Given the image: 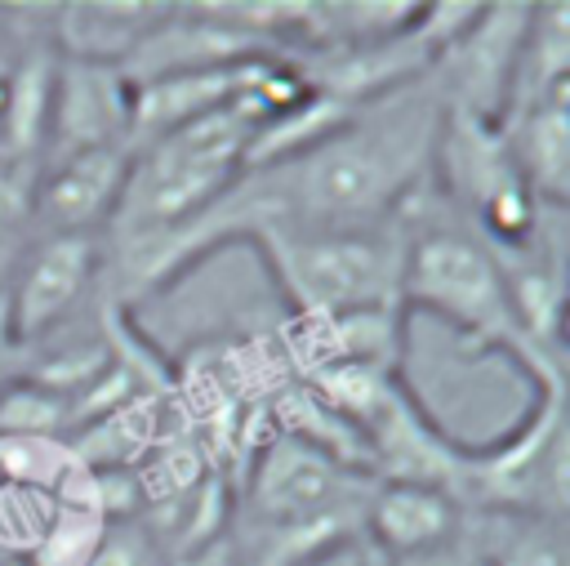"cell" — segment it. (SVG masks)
<instances>
[{"label": "cell", "mask_w": 570, "mask_h": 566, "mask_svg": "<svg viewBox=\"0 0 570 566\" xmlns=\"http://www.w3.org/2000/svg\"><path fill=\"white\" fill-rule=\"evenodd\" d=\"M298 566H392V557H387L365 530H356V535H343V539L316 548V553L303 557Z\"/></svg>", "instance_id": "7c38bea8"}, {"label": "cell", "mask_w": 570, "mask_h": 566, "mask_svg": "<svg viewBox=\"0 0 570 566\" xmlns=\"http://www.w3.org/2000/svg\"><path fill=\"white\" fill-rule=\"evenodd\" d=\"M401 308H428L450 321L468 352H503L525 370L530 388H566V357H548L517 321L494 250L463 227L428 187L405 209Z\"/></svg>", "instance_id": "7a4b0ae2"}, {"label": "cell", "mask_w": 570, "mask_h": 566, "mask_svg": "<svg viewBox=\"0 0 570 566\" xmlns=\"http://www.w3.org/2000/svg\"><path fill=\"white\" fill-rule=\"evenodd\" d=\"M459 499L468 513L566 521V388H534L508 437L463 446Z\"/></svg>", "instance_id": "5b68a950"}, {"label": "cell", "mask_w": 570, "mask_h": 566, "mask_svg": "<svg viewBox=\"0 0 570 566\" xmlns=\"http://www.w3.org/2000/svg\"><path fill=\"white\" fill-rule=\"evenodd\" d=\"M476 526H481L490 566H570L566 521L476 513Z\"/></svg>", "instance_id": "30bf717a"}, {"label": "cell", "mask_w": 570, "mask_h": 566, "mask_svg": "<svg viewBox=\"0 0 570 566\" xmlns=\"http://www.w3.org/2000/svg\"><path fill=\"white\" fill-rule=\"evenodd\" d=\"M370 495V472L267 428L245 446L240 481H232L227 544L240 566H298L316 548L365 530Z\"/></svg>", "instance_id": "6da1fadb"}, {"label": "cell", "mask_w": 570, "mask_h": 566, "mask_svg": "<svg viewBox=\"0 0 570 566\" xmlns=\"http://www.w3.org/2000/svg\"><path fill=\"white\" fill-rule=\"evenodd\" d=\"M249 245L267 258L294 321H330L352 312H405V214L370 227H263Z\"/></svg>", "instance_id": "277c9868"}, {"label": "cell", "mask_w": 570, "mask_h": 566, "mask_svg": "<svg viewBox=\"0 0 570 566\" xmlns=\"http://www.w3.org/2000/svg\"><path fill=\"white\" fill-rule=\"evenodd\" d=\"M129 156H134L129 147H102L45 165L36 174L31 236H102L120 201Z\"/></svg>", "instance_id": "ba28073f"}, {"label": "cell", "mask_w": 570, "mask_h": 566, "mask_svg": "<svg viewBox=\"0 0 570 566\" xmlns=\"http://www.w3.org/2000/svg\"><path fill=\"white\" fill-rule=\"evenodd\" d=\"M254 134L258 120L240 103V85H236V94L223 107L134 147L120 201L102 227V250L134 254L183 232L240 178Z\"/></svg>", "instance_id": "3957f363"}, {"label": "cell", "mask_w": 570, "mask_h": 566, "mask_svg": "<svg viewBox=\"0 0 570 566\" xmlns=\"http://www.w3.org/2000/svg\"><path fill=\"white\" fill-rule=\"evenodd\" d=\"M102 236H31L9 267L0 290L13 348H31L80 308H89L107 285Z\"/></svg>", "instance_id": "8992f818"}, {"label": "cell", "mask_w": 570, "mask_h": 566, "mask_svg": "<svg viewBox=\"0 0 570 566\" xmlns=\"http://www.w3.org/2000/svg\"><path fill=\"white\" fill-rule=\"evenodd\" d=\"M102 147H129V80L111 62L58 53L40 169Z\"/></svg>", "instance_id": "52a82bcc"}, {"label": "cell", "mask_w": 570, "mask_h": 566, "mask_svg": "<svg viewBox=\"0 0 570 566\" xmlns=\"http://www.w3.org/2000/svg\"><path fill=\"white\" fill-rule=\"evenodd\" d=\"M468 504L441 486L419 481H374L370 508H365V535L387 553L405 557L419 548H432L468 526Z\"/></svg>", "instance_id": "9c48e42d"}, {"label": "cell", "mask_w": 570, "mask_h": 566, "mask_svg": "<svg viewBox=\"0 0 570 566\" xmlns=\"http://www.w3.org/2000/svg\"><path fill=\"white\" fill-rule=\"evenodd\" d=\"M392 566H490V553H485V539H481V526H476V513L468 517V526L432 548H419V553H405V557H392Z\"/></svg>", "instance_id": "8fae6325"}]
</instances>
